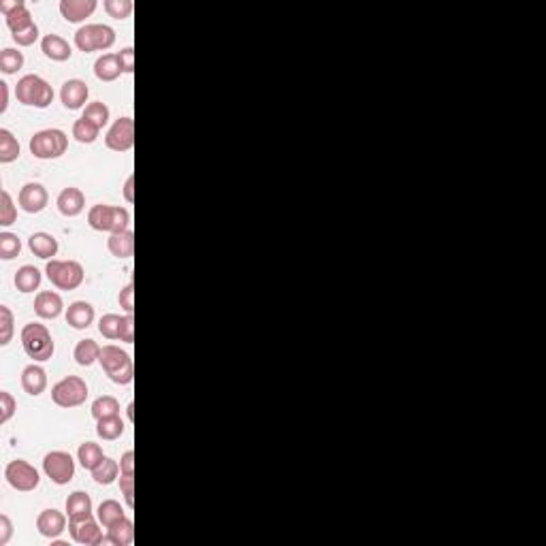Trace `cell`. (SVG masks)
Returning <instances> with one entry per match:
<instances>
[{
  "label": "cell",
  "instance_id": "cell-1",
  "mask_svg": "<svg viewBox=\"0 0 546 546\" xmlns=\"http://www.w3.org/2000/svg\"><path fill=\"white\" fill-rule=\"evenodd\" d=\"M87 224L99 233H124L131 226V212L118 205H92L87 212Z\"/></svg>",
  "mask_w": 546,
  "mask_h": 546
},
{
  "label": "cell",
  "instance_id": "cell-2",
  "mask_svg": "<svg viewBox=\"0 0 546 546\" xmlns=\"http://www.w3.org/2000/svg\"><path fill=\"white\" fill-rule=\"evenodd\" d=\"M99 363L103 372L109 376L111 382L124 387V384H131L133 378H135V368H133V358L126 350L109 344V346H103L101 348V356H99Z\"/></svg>",
  "mask_w": 546,
  "mask_h": 546
},
{
  "label": "cell",
  "instance_id": "cell-3",
  "mask_svg": "<svg viewBox=\"0 0 546 546\" xmlns=\"http://www.w3.org/2000/svg\"><path fill=\"white\" fill-rule=\"evenodd\" d=\"M22 348L24 352L28 354V358L37 360V363H43V360H49L56 352V344H54V337L49 333V329L41 322H28L24 324L22 329Z\"/></svg>",
  "mask_w": 546,
  "mask_h": 546
},
{
  "label": "cell",
  "instance_id": "cell-4",
  "mask_svg": "<svg viewBox=\"0 0 546 546\" xmlns=\"http://www.w3.org/2000/svg\"><path fill=\"white\" fill-rule=\"evenodd\" d=\"M16 99L26 107L47 109L54 103V87L39 75H24L16 85Z\"/></svg>",
  "mask_w": 546,
  "mask_h": 546
},
{
  "label": "cell",
  "instance_id": "cell-5",
  "mask_svg": "<svg viewBox=\"0 0 546 546\" xmlns=\"http://www.w3.org/2000/svg\"><path fill=\"white\" fill-rule=\"evenodd\" d=\"M47 280L58 289V291H75L83 284V267L77 260H47L45 265Z\"/></svg>",
  "mask_w": 546,
  "mask_h": 546
},
{
  "label": "cell",
  "instance_id": "cell-6",
  "mask_svg": "<svg viewBox=\"0 0 546 546\" xmlns=\"http://www.w3.org/2000/svg\"><path fill=\"white\" fill-rule=\"evenodd\" d=\"M68 150V137L60 128H45L32 135L30 154L39 160H56Z\"/></svg>",
  "mask_w": 546,
  "mask_h": 546
},
{
  "label": "cell",
  "instance_id": "cell-7",
  "mask_svg": "<svg viewBox=\"0 0 546 546\" xmlns=\"http://www.w3.org/2000/svg\"><path fill=\"white\" fill-rule=\"evenodd\" d=\"M116 43V30L107 24H85L75 32V45L83 54L107 51Z\"/></svg>",
  "mask_w": 546,
  "mask_h": 546
},
{
  "label": "cell",
  "instance_id": "cell-8",
  "mask_svg": "<svg viewBox=\"0 0 546 546\" xmlns=\"http://www.w3.org/2000/svg\"><path fill=\"white\" fill-rule=\"evenodd\" d=\"M87 384L79 376H66L51 389V401L58 408H77L83 406L87 399Z\"/></svg>",
  "mask_w": 546,
  "mask_h": 546
},
{
  "label": "cell",
  "instance_id": "cell-9",
  "mask_svg": "<svg viewBox=\"0 0 546 546\" xmlns=\"http://www.w3.org/2000/svg\"><path fill=\"white\" fill-rule=\"evenodd\" d=\"M43 472L54 485H68L75 478V459L71 457V452L51 450L43 459Z\"/></svg>",
  "mask_w": 546,
  "mask_h": 546
},
{
  "label": "cell",
  "instance_id": "cell-10",
  "mask_svg": "<svg viewBox=\"0 0 546 546\" xmlns=\"http://www.w3.org/2000/svg\"><path fill=\"white\" fill-rule=\"evenodd\" d=\"M5 478L7 483L16 489V491H22V493H30L39 487L41 483V476L37 472L35 466H30L28 461L24 459H16L11 461L7 468H5Z\"/></svg>",
  "mask_w": 546,
  "mask_h": 546
},
{
  "label": "cell",
  "instance_id": "cell-11",
  "mask_svg": "<svg viewBox=\"0 0 546 546\" xmlns=\"http://www.w3.org/2000/svg\"><path fill=\"white\" fill-rule=\"evenodd\" d=\"M105 145L111 152H120V154L133 150V145H135V120L128 118V116L118 118L105 135Z\"/></svg>",
  "mask_w": 546,
  "mask_h": 546
},
{
  "label": "cell",
  "instance_id": "cell-12",
  "mask_svg": "<svg viewBox=\"0 0 546 546\" xmlns=\"http://www.w3.org/2000/svg\"><path fill=\"white\" fill-rule=\"evenodd\" d=\"M49 203V195L45 190L43 184H39V181H28V184H24L20 188V195H18V205L22 212L26 214H41Z\"/></svg>",
  "mask_w": 546,
  "mask_h": 546
},
{
  "label": "cell",
  "instance_id": "cell-13",
  "mask_svg": "<svg viewBox=\"0 0 546 546\" xmlns=\"http://www.w3.org/2000/svg\"><path fill=\"white\" fill-rule=\"evenodd\" d=\"M68 533L77 544H83V546H99L105 542L103 529L95 521V516L83 521H68Z\"/></svg>",
  "mask_w": 546,
  "mask_h": 546
},
{
  "label": "cell",
  "instance_id": "cell-14",
  "mask_svg": "<svg viewBox=\"0 0 546 546\" xmlns=\"http://www.w3.org/2000/svg\"><path fill=\"white\" fill-rule=\"evenodd\" d=\"M0 13L5 16L7 26L11 28V35L22 32L35 24L24 0H3V3H0Z\"/></svg>",
  "mask_w": 546,
  "mask_h": 546
},
{
  "label": "cell",
  "instance_id": "cell-15",
  "mask_svg": "<svg viewBox=\"0 0 546 546\" xmlns=\"http://www.w3.org/2000/svg\"><path fill=\"white\" fill-rule=\"evenodd\" d=\"M87 97H90V87H87L85 81H81V79H68V81L62 83L60 101H62V105H64L68 111L85 109Z\"/></svg>",
  "mask_w": 546,
  "mask_h": 546
},
{
  "label": "cell",
  "instance_id": "cell-16",
  "mask_svg": "<svg viewBox=\"0 0 546 546\" xmlns=\"http://www.w3.org/2000/svg\"><path fill=\"white\" fill-rule=\"evenodd\" d=\"M99 3L97 0H62L60 13L68 24H81L85 18H90L97 11Z\"/></svg>",
  "mask_w": 546,
  "mask_h": 546
},
{
  "label": "cell",
  "instance_id": "cell-17",
  "mask_svg": "<svg viewBox=\"0 0 546 546\" xmlns=\"http://www.w3.org/2000/svg\"><path fill=\"white\" fill-rule=\"evenodd\" d=\"M64 312V301L54 291H41L35 297V314L43 320H56Z\"/></svg>",
  "mask_w": 546,
  "mask_h": 546
},
{
  "label": "cell",
  "instance_id": "cell-18",
  "mask_svg": "<svg viewBox=\"0 0 546 546\" xmlns=\"http://www.w3.org/2000/svg\"><path fill=\"white\" fill-rule=\"evenodd\" d=\"M37 529L41 535L49 538V540H56L62 535V531L66 529V514H62L60 510L56 508H49V510H43L39 516H37Z\"/></svg>",
  "mask_w": 546,
  "mask_h": 546
},
{
  "label": "cell",
  "instance_id": "cell-19",
  "mask_svg": "<svg viewBox=\"0 0 546 546\" xmlns=\"http://www.w3.org/2000/svg\"><path fill=\"white\" fill-rule=\"evenodd\" d=\"M56 205H58V212H60L62 216L75 218V216H79V214L85 210V195H83L79 188L68 186V188H64V190L58 195Z\"/></svg>",
  "mask_w": 546,
  "mask_h": 546
},
{
  "label": "cell",
  "instance_id": "cell-20",
  "mask_svg": "<svg viewBox=\"0 0 546 546\" xmlns=\"http://www.w3.org/2000/svg\"><path fill=\"white\" fill-rule=\"evenodd\" d=\"M66 324L77 329V331H83L87 329L90 324L95 322V308L90 305L87 301H73L68 308H66Z\"/></svg>",
  "mask_w": 546,
  "mask_h": 546
},
{
  "label": "cell",
  "instance_id": "cell-21",
  "mask_svg": "<svg viewBox=\"0 0 546 546\" xmlns=\"http://www.w3.org/2000/svg\"><path fill=\"white\" fill-rule=\"evenodd\" d=\"M41 51L45 54V58L54 62H66L73 56V47L60 35H45L41 41Z\"/></svg>",
  "mask_w": 546,
  "mask_h": 546
},
{
  "label": "cell",
  "instance_id": "cell-22",
  "mask_svg": "<svg viewBox=\"0 0 546 546\" xmlns=\"http://www.w3.org/2000/svg\"><path fill=\"white\" fill-rule=\"evenodd\" d=\"M22 389L28 395L39 397L47 389V372L41 365H35V363H32V365H28V368H24V372H22Z\"/></svg>",
  "mask_w": 546,
  "mask_h": 546
},
{
  "label": "cell",
  "instance_id": "cell-23",
  "mask_svg": "<svg viewBox=\"0 0 546 546\" xmlns=\"http://www.w3.org/2000/svg\"><path fill=\"white\" fill-rule=\"evenodd\" d=\"M66 516L68 521H83L95 516L92 514V497L83 491H75L66 499Z\"/></svg>",
  "mask_w": 546,
  "mask_h": 546
},
{
  "label": "cell",
  "instance_id": "cell-24",
  "mask_svg": "<svg viewBox=\"0 0 546 546\" xmlns=\"http://www.w3.org/2000/svg\"><path fill=\"white\" fill-rule=\"evenodd\" d=\"M28 248L35 256L43 258V260H51L58 254V239L49 233H35L28 239Z\"/></svg>",
  "mask_w": 546,
  "mask_h": 546
},
{
  "label": "cell",
  "instance_id": "cell-25",
  "mask_svg": "<svg viewBox=\"0 0 546 546\" xmlns=\"http://www.w3.org/2000/svg\"><path fill=\"white\" fill-rule=\"evenodd\" d=\"M107 250L111 252V256L124 260L131 258L135 254V235L133 231H124V233H111L107 239Z\"/></svg>",
  "mask_w": 546,
  "mask_h": 546
},
{
  "label": "cell",
  "instance_id": "cell-26",
  "mask_svg": "<svg viewBox=\"0 0 546 546\" xmlns=\"http://www.w3.org/2000/svg\"><path fill=\"white\" fill-rule=\"evenodd\" d=\"M122 64L118 54H103L95 62V75L99 81H116L122 75Z\"/></svg>",
  "mask_w": 546,
  "mask_h": 546
},
{
  "label": "cell",
  "instance_id": "cell-27",
  "mask_svg": "<svg viewBox=\"0 0 546 546\" xmlns=\"http://www.w3.org/2000/svg\"><path fill=\"white\" fill-rule=\"evenodd\" d=\"M41 280H43V276H41V271L35 265H24V267L18 269L13 282H16V289L20 293L28 295V293H35L41 286Z\"/></svg>",
  "mask_w": 546,
  "mask_h": 546
},
{
  "label": "cell",
  "instance_id": "cell-28",
  "mask_svg": "<svg viewBox=\"0 0 546 546\" xmlns=\"http://www.w3.org/2000/svg\"><path fill=\"white\" fill-rule=\"evenodd\" d=\"M101 348H103V346H99L95 339H90V337L77 341V346H75V350H73V356H75V360H77V365H81V368L95 365V363L99 360V356H101Z\"/></svg>",
  "mask_w": 546,
  "mask_h": 546
},
{
  "label": "cell",
  "instance_id": "cell-29",
  "mask_svg": "<svg viewBox=\"0 0 546 546\" xmlns=\"http://www.w3.org/2000/svg\"><path fill=\"white\" fill-rule=\"evenodd\" d=\"M97 518H99V523L107 529V527H114L116 523L124 521V518H126V512H124V508L120 506V502H116V499H105V502H101L99 508H97Z\"/></svg>",
  "mask_w": 546,
  "mask_h": 546
},
{
  "label": "cell",
  "instance_id": "cell-30",
  "mask_svg": "<svg viewBox=\"0 0 546 546\" xmlns=\"http://www.w3.org/2000/svg\"><path fill=\"white\" fill-rule=\"evenodd\" d=\"M103 459H105L103 448H101L97 442H83V444L79 446V450H77V461L81 463L83 470L92 472Z\"/></svg>",
  "mask_w": 546,
  "mask_h": 546
},
{
  "label": "cell",
  "instance_id": "cell-31",
  "mask_svg": "<svg viewBox=\"0 0 546 546\" xmlns=\"http://www.w3.org/2000/svg\"><path fill=\"white\" fill-rule=\"evenodd\" d=\"M133 535H135V527H133V521L126 516L124 521L116 523L114 527H107L105 542H109L114 546H128L133 542Z\"/></svg>",
  "mask_w": 546,
  "mask_h": 546
},
{
  "label": "cell",
  "instance_id": "cell-32",
  "mask_svg": "<svg viewBox=\"0 0 546 546\" xmlns=\"http://www.w3.org/2000/svg\"><path fill=\"white\" fill-rule=\"evenodd\" d=\"M124 420L118 416H109V418H101L97 420V435L105 442H114V439H120L124 435Z\"/></svg>",
  "mask_w": 546,
  "mask_h": 546
},
{
  "label": "cell",
  "instance_id": "cell-33",
  "mask_svg": "<svg viewBox=\"0 0 546 546\" xmlns=\"http://www.w3.org/2000/svg\"><path fill=\"white\" fill-rule=\"evenodd\" d=\"M120 476V461L111 459V457H105L95 470H92V478L97 485H114Z\"/></svg>",
  "mask_w": 546,
  "mask_h": 546
},
{
  "label": "cell",
  "instance_id": "cell-34",
  "mask_svg": "<svg viewBox=\"0 0 546 546\" xmlns=\"http://www.w3.org/2000/svg\"><path fill=\"white\" fill-rule=\"evenodd\" d=\"M20 141L13 137L11 131L7 128H0V162L3 164H9L13 160L20 158Z\"/></svg>",
  "mask_w": 546,
  "mask_h": 546
},
{
  "label": "cell",
  "instance_id": "cell-35",
  "mask_svg": "<svg viewBox=\"0 0 546 546\" xmlns=\"http://www.w3.org/2000/svg\"><path fill=\"white\" fill-rule=\"evenodd\" d=\"M99 135H101V128H99L97 124H92L90 120H85L83 116H81L79 120H75V124H73V137H75V141L90 145V143H95V141L99 139Z\"/></svg>",
  "mask_w": 546,
  "mask_h": 546
},
{
  "label": "cell",
  "instance_id": "cell-36",
  "mask_svg": "<svg viewBox=\"0 0 546 546\" xmlns=\"http://www.w3.org/2000/svg\"><path fill=\"white\" fill-rule=\"evenodd\" d=\"M92 416L97 420L101 418H109V416H118L120 414V401L114 395H101L99 399H95L92 408H90Z\"/></svg>",
  "mask_w": 546,
  "mask_h": 546
},
{
  "label": "cell",
  "instance_id": "cell-37",
  "mask_svg": "<svg viewBox=\"0 0 546 546\" xmlns=\"http://www.w3.org/2000/svg\"><path fill=\"white\" fill-rule=\"evenodd\" d=\"M24 66V54L13 47H5L0 51V71L5 75H16Z\"/></svg>",
  "mask_w": 546,
  "mask_h": 546
},
{
  "label": "cell",
  "instance_id": "cell-38",
  "mask_svg": "<svg viewBox=\"0 0 546 546\" xmlns=\"http://www.w3.org/2000/svg\"><path fill=\"white\" fill-rule=\"evenodd\" d=\"M109 107L103 103V101H95V103H87L85 109H83V118L90 120L92 124H97L101 131L109 124Z\"/></svg>",
  "mask_w": 546,
  "mask_h": 546
},
{
  "label": "cell",
  "instance_id": "cell-39",
  "mask_svg": "<svg viewBox=\"0 0 546 546\" xmlns=\"http://www.w3.org/2000/svg\"><path fill=\"white\" fill-rule=\"evenodd\" d=\"M20 252H22V239L16 233H9V231L0 233V258L11 260L20 256Z\"/></svg>",
  "mask_w": 546,
  "mask_h": 546
},
{
  "label": "cell",
  "instance_id": "cell-40",
  "mask_svg": "<svg viewBox=\"0 0 546 546\" xmlns=\"http://www.w3.org/2000/svg\"><path fill=\"white\" fill-rule=\"evenodd\" d=\"M122 324H124V316H120V314H105L99 320V333L105 339H120Z\"/></svg>",
  "mask_w": 546,
  "mask_h": 546
},
{
  "label": "cell",
  "instance_id": "cell-41",
  "mask_svg": "<svg viewBox=\"0 0 546 546\" xmlns=\"http://www.w3.org/2000/svg\"><path fill=\"white\" fill-rule=\"evenodd\" d=\"M18 220V207L7 190H0V226H11Z\"/></svg>",
  "mask_w": 546,
  "mask_h": 546
},
{
  "label": "cell",
  "instance_id": "cell-42",
  "mask_svg": "<svg viewBox=\"0 0 546 546\" xmlns=\"http://www.w3.org/2000/svg\"><path fill=\"white\" fill-rule=\"evenodd\" d=\"M103 7H105L107 16L114 18V20H126V18H131V13H133V9H135V5L131 3V0H105Z\"/></svg>",
  "mask_w": 546,
  "mask_h": 546
},
{
  "label": "cell",
  "instance_id": "cell-43",
  "mask_svg": "<svg viewBox=\"0 0 546 546\" xmlns=\"http://www.w3.org/2000/svg\"><path fill=\"white\" fill-rule=\"evenodd\" d=\"M13 337V312L0 305V346H7Z\"/></svg>",
  "mask_w": 546,
  "mask_h": 546
},
{
  "label": "cell",
  "instance_id": "cell-44",
  "mask_svg": "<svg viewBox=\"0 0 546 546\" xmlns=\"http://www.w3.org/2000/svg\"><path fill=\"white\" fill-rule=\"evenodd\" d=\"M18 410V401L13 399V395L9 391H0V423L7 425L13 414Z\"/></svg>",
  "mask_w": 546,
  "mask_h": 546
},
{
  "label": "cell",
  "instance_id": "cell-45",
  "mask_svg": "<svg viewBox=\"0 0 546 546\" xmlns=\"http://www.w3.org/2000/svg\"><path fill=\"white\" fill-rule=\"evenodd\" d=\"M11 37H13V41H16L18 45L30 47V45H35L37 39H39V26L32 24L30 28H26V30H22V32H16V35H11Z\"/></svg>",
  "mask_w": 546,
  "mask_h": 546
},
{
  "label": "cell",
  "instance_id": "cell-46",
  "mask_svg": "<svg viewBox=\"0 0 546 546\" xmlns=\"http://www.w3.org/2000/svg\"><path fill=\"white\" fill-rule=\"evenodd\" d=\"M120 491H122L126 504L133 508V506H135V476H131V474H120Z\"/></svg>",
  "mask_w": 546,
  "mask_h": 546
},
{
  "label": "cell",
  "instance_id": "cell-47",
  "mask_svg": "<svg viewBox=\"0 0 546 546\" xmlns=\"http://www.w3.org/2000/svg\"><path fill=\"white\" fill-rule=\"evenodd\" d=\"M118 301H120V308H122L126 314H133V310H135V286H133V284H126V286L120 291Z\"/></svg>",
  "mask_w": 546,
  "mask_h": 546
},
{
  "label": "cell",
  "instance_id": "cell-48",
  "mask_svg": "<svg viewBox=\"0 0 546 546\" xmlns=\"http://www.w3.org/2000/svg\"><path fill=\"white\" fill-rule=\"evenodd\" d=\"M11 535H13V523H11V518H9L7 514H0V546L9 544Z\"/></svg>",
  "mask_w": 546,
  "mask_h": 546
},
{
  "label": "cell",
  "instance_id": "cell-49",
  "mask_svg": "<svg viewBox=\"0 0 546 546\" xmlns=\"http://www.w3.org/2000/svg\"><path fill=\"white\" fill-rule=\"evenodd\" d=\"M120 341H124V344H133V341H135V318H133V314H126V316H124Z\"/></svg>",
  "mask_w": 546,
  "mask_h": 546
},
{
  "label": "cell",
  "instance_id": "cell-50",
  "mask_svg": "<svg viewBox=\"0 0 546 546\" xmlns=\"http://www.w3.org/2000/svg\"><path fill=\"white\" fill-rule=\"evenodd\" d=\"M118 56H120L122 71L128 73V75H133V73H135V49H133V47H126V49H122Z\"/></svg>",
  "mask_w": 546,
  "mask_h": 546
},
{
  "label": "cell",
  "instance_id": "cell-51",
  "mask_svg": "<svg viewBox=\"0 0 546 546\" xmlns=\"http://www.w3.org/2000/svg\"><path fill=\"white\" fill-rule=\"evenodd\" d=\"M120 474L135 476V452L133 450H126L120 457Z\"/></svg>",
  "mask_w": 546,
  "mask_h": 546
},
{
  "label": "cell",
  "instance_id": "cell-52",
  "mask_svg": "<svg viewBox=\"0 0 546 546\" xmlns=\"http://www.w3.org/2000/svg\"><path fill=\"white\" fill-rule=\"evenodd\" d=\"M9 107V83L0 81V114H5Z\"/></svg>",
  "mask_w": 546,
  "mask_h": 546
},
{
  "label": "cell",
  "instance_id": "cell-53",
  "mask_svg": "<svg viewBox=\"0 0 546 546\" xmlns=\"http://www.w3.org/2000/svg\"><path fill=\"white\" fill-rule=\"evenodd\" d=\"M133 186H135V177L131 175V177L126 179V186H124V197H126V201H128V203H133V201H135V195H133Z\"/></svg>",
  "mask_w": 546,
  "mask_h": 546
},
{
  "label": "cell",
  "instance_id": "cell-54",
  "mask_svg": "<svg viewBox=\"0 0 546 546\" xmlns=\"http://www.w3.org/2000/svg\"><path fill=\"white\" fill-rule=\"evenodd\" d=\"M126 410H128V418H131V420H135V406L131 404V406H128Z\"/></svg>",
  "mask_w": 546,
  "mask_h": 546
}]
</instances>
